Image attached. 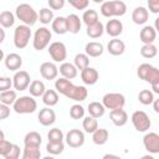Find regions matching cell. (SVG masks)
Listing matches in <instances>:
<instances>
[{
	"label": "cell",
	"mask_w": 159,
	"mask_h": 159,
	"mask_svg": "<svg viewBox=\"0 0 159 159\" xmlns=\"http://www.w3.org/2000/svg\"><path fill=\"white\" fill-rule=\"evenodd\" d=\"M102 159H122V158L118 155H114V154H104Z\"/></svg>",
	"instance_id": "52"
},
{
	"label": "cell",
	"mask_w": 159,
	"mask_h": 159,
	"mask_svg": "<svg viewBox=\"0 0 159 159\" xmlns=\"http://www.w3.org/2000/svg\"><path fill=\"white\" fill-rule=\"evenodd\" d=\"M137 75L140 80L149 82L150 84H154L159 82V68L149 65V63H142L137 68Z\"/></svg>",
	"instance_id": "4"
},
{
	"label": "cell",
	"mask_w": 159,
	"mask_h": 159,
	"mask_svg": "<svg viewBox=\"0 0 159 159\" xmlns=\"http://www.w3.org/2000/svg\"><path fill=\"white\" fill-rule=\"evenodd\" d=\"M75 66L77 70L83 71L84 68L89 67V57L86 53H77L75 56Z\"/></svg>",
	"instance_id": "38"
},
{
	"label": "cell",
	"mask_w": 159,
	"mask_h": 159,
	"mask_svg": "<svg viewBox=\"0 0 159 159\" xmlns=\"http://www.w3.org/2000/svg\"><path fill=\"white\" fill-rule=\"evenodd\" d=\"M65 5V0H48V6L52 10H60Z\"/></svg>",
	"instance_id": "49"
},
{
	"label": "cell",
	"mask_w": 159,
	"mask_h": 159,
	"mask_svg": "<svg viewBox=\"0 0 159 159\" xmlns=\"http://www.w3.org/2000/svg\"><path fill=\"white\" fill-rule=\"evenodd\" d=\"M51 37H52V34L47 27H39L34 34V40H32L34 48L37 51L46 48L51 41Z\"/></svg>",
	"instance_id": "7"
},
{
	"label": "cell",
	"mask_w": 159,
	"mask_h": 159,
	"mask_svg": "<svg viewBox=\"0 0 159 159\" xmlns=\"http://www.w3.org/2000/svg\"><path fill=\"white\" fill-rule=\"evenodd\" d=\"M152 89H153V92H154V93H158V94H159V82H157V83L152 84Z\"/></svg>",
	"instance_id": "54"
},
{
	"label": "cell",
	"mask_w": 159,
	"mask_h": 159,
	"mask_svg": "<svg viewBox=\"0 0 159 159\" xmlns=\"http://www.w3.org/2000/svg\"><path fill=\"white\" fill-rule=\"evenodd\" d=\"M132 123L134 125V128L138 132H147L152 123L149 119V116L144 112V111H135L132 114Z\"/></svg>",
	"instance_id": "9"
},
{
	"label": "cell",
	"mask_w": 159,
	"mask_h": 159,
	"mask_svg": "<svg viewBox=\"0 0 159 159\" xmlns=\"http://www.w3.org/2000/svg\"><path fill=\"white\" fill-rule=\"evenodd\" d=\"M0 24L5 29L11 27L15 24V16H14V14L11 11H2L0 14Z\"/></svg>",
	"instance_id": "37"
},
{
	"label": "cell",
	"mask_w": 159,
	"mask_h": 159,
	"mask_svg": "<svg viewBox=\"0 0 159 159\" xmlns=\"http://www.w3.org/2000/svg\"><path fill=\"white\" fill-rule=\"evenodd\" d=\"M39 20L40 22H42L43 25H47L50 22H52L55 19H53V12L52 10L47 9V7H42L39 12Z\"/></svg>",
	"instance_id": "40"
},
{
	"label": "cell",
	"mask_w": 159,
	"mask_h": 159,
	"mask_svg": "<svg viewBox=\"0 0 159 159\" xmlns=\"http://www.w3.org/2000/svg\"><path fill=\"white\" fill-rule=\"evenodd\" d=\"M30 39H31L30 26H26L24 24L16 26L14 31V45L16 48H25L29 45Z\"/></svg>",
	"instance_id": "6"
},
{
	"label": "cell",
	"mask_w": 159,
	"mask_h": 159,
	"mask_svg": "<svg viewBox=\"0 0 159 159\" xmlns=\"http://www.w3.org/2000/svg\"><path fill=\"white\" fill-rule=\"evenodd\" d=\"M37 108V102L34 99L32 96H22L16 99L14 103V111L19 114H27L34 113Z\"/></svg>",
	"instance_id": "5"
},
{
	"label": "cell",
	"mask_w": 159,
	"mask_h": 159,
	"mask_svg": "<svg viewBox=\"0 0 159 159\" xmlns=\"http://www.w3.org/2000/svg\"><path fill=\"white\" fill-rule=\"evenodd\" d=\"M11 148H12V143L7 142L6 139H0V154L2 157H5L10 152Z\"/></svg>",
	"instance_id": "47"
},
{
	"label": "cell",
	"mask_w": 159,
	"mask_h": 159,
	"mask_svg": "<svg viewBox=\"0 0 159 159\" xmlns=\"http://www.w3.org/2000/svg\"><path fill=\"white\" fill-rule=\"evenodd\" d=\"M4 63H5L7 70L17 72V70L22 66V57L20 55L12 52V53H9L4 57Z\"/></svg>",
	"instance_id": "17"
},
{
	"label": "cell",
	"mask_w": 159,
	"mask_h": 159,
	"mask_svg": "<svg viewBox=\"0 0 159 159\" xmlns=\"http://www.w3.org/2000/svg\"><path fill=\"white\" fill-rule=\"evenodd\" d=\"M48 53L55 62H63L67 57V50L63 42L55 41L48 46Z\"/></svg>",
	"instance_id": "10"
},
{
	"label": "cell",
	"mask_w": 159,
	"mask_h": 159,
	"mask_svg": "<svg viewBox=\"0 0 159 159\" xmlns=\"http://www.w3.org/2000/svg\"><path fill=\"white\" fill-rule=\"evenodd\" d=\"M104 112H106V108L99 102H91L88 104V113H89L91 117H93L96 119L99 118V117H102L104 114Z\"/></svg>",
	"instance_id": "30"
},
{
	"label": "cell",
	"mask_w": 159,
	"mask_h": 159,
	"mask_svg": "<svg viewBox=\"0 0 159 159\" xmlns=\"http://www.w3.org/2000/svg\"><path fill=\"white\" fill-rule=\"evenodd\" d=\"M102 104L106 109H123L125 104V97L122 93H106L102 98Z\"/></svg>",
	"instance_id": "8"
},
{
	"label": "cell",
	"mask_w": 159,
	"mask_h": 159,
	"mask_svg": "<svg viewBox=\"0 0 159 159\" xmlns=\"http://www.w3.org/2000/svg\"><path fill=\"white\" fill-rule=\"evenodd\" d=\"M11 86H14V84H12V81L9 77H1L0 78V92L9 91Z\"/></svg>",
	"instance_id": "48"
},
{
	"label": "cell",
	"mask_w": 159,
	"mask_h": 159,
	"mask_svg": "<svg viewBox=\"0 0 159 159\" xmlns=\"http://www.w3.org/2000/svg\"><path fill=\"white\" fill-rule=\"evenodd\" d=\"M157 53H158V48L153 43H150V45H143L142 48H140V55L144 58H153V57L157 56Z\"/></svg>",
	"instance_id": "41"
},
{
	"label": "cell",
	"mask_w": 159,
	"mask_h": 159,
	"mask_svg": "<svg viewBox=\"0 0 159 159\" xmlns=\"http://www.w3.org/2000/svg\"><path fill=\"white\" fill-rule=\"evenodd\" d=\"M104 30L109 36H112L113 39H117V36H119L123 31V24L118 19H111L106 24Z\"/></svg>",
	"instance_id": "16"
},
{
	"label": "cell",
	"mask_w": 159,
	"mask_h": 159,
	"mask_svg": "<svg viewBox=\"0 0 159 159\" xmlns=\"http://www.w3.org/2000/svg\"><path fill=\"white\" fill-rule=\"evenodd\" d=\"M16 91H12V89H9V91H5V92H1L0 93V102L1 104H5V106H14V103L16 102Z\"/></svg>",
	"instance_id": "33"
},
{
	"label": "cell",
	"mask_w": 159,
	"mask_h": 159,
	"mask_svg": "<svg viewBox=\"0 0 159 159\" xmlns=\"http://www.w3.org/2000/svg\"><path fill=\"white\" fill-rule=\"evenodd\" d=\"M42 102L47 107H53L58 103V94L55 89H47L42 96Z\"/></svg>",
	"instance_id": "32"
},
{
	"label": "cell",
	"mask_w": 159,
	"mask_h": 159,
	"mask_svg": "<svg viewBox=\"0 0 159 159\" xmlns=\"http://www.w3.org/2000/svg\"><path fill=\"white\" fill-rule=\"evenodd\" d=\"M37 119L40 122V124L47 127V125H51L55 123L56 120V113L53 109H51L50 107H46V108H42L39 114H37Z\"/></svg>",
	"instance_id": "14"
},
{
	"label": "cell",
	"mask_w": 159,
	"mask_h": 159,
	"mask_svg": "<svg viewBox=\"0 0 159 159\" xmlns=\"http://www.w3.org/2000/svg\"><path fill=\"white\" fill-rule=\"evenodd\" d=\"M82 127H83L84 132H87V133H92V134H93V133L98 129V122H97L96 118L88 116V117H86V118L83 119V122H82Z\"/></svg>",
	"instance_id": "35"
},
{
	"label": "cell",
	"mask_w": 159,
	"mask_h": 159,
	"mask_svg": "<svg viewBox=\"0 0 159 159\" xmlns=\"http://www.w3.org/2000/svg\"><path fill=\"white\" fill-rule=\"evenodd\" d=\"M98 77H99L98 71L93 67H87L83 71H81V78L84 84H89V86L94 84L98 81Z\"/></svg>",
	"instance_id": "19"
},
{
	"label": "cell",
	"mask_w": 159,
	"mask_h": 159,
	"mask_svg": "<svg viewBox=\"0 0 159 159\" xmlns=\"http://www.w3.org/2000/svg\"><path fill=\"white\" fill-rule=\"evenodd\" d=\"M154 29H155V31H158V32H159V17H157V19H155V22H154Z\"/></svg>",
	"instance_id": "55"
},
{
	"label": "cell",
	"mask_w": 159,
	"mask_h": 159,
	"mask_svg": "<svg viewBox=\"0 0 159 159\" xmlns=\"http://www.w3.org/2000/svg\"><path fill=\"white\" fill-rule=\"evenodd\" d=\"M148 17H149V12L145 7L143 6H138L133 10L132 12V20L134 24L137 25H143L148 21Z\"/></svg>",
	"instance_id": "21"
},
{
	"label": "cell",
	"mask_w": 159,
	"mask_h": 159,
	"mask_svg": "<svg viewBox=\"0 0 159 159\" xmlns=\"http://www.w3.org/2000/svg\"><path fill=\"white\" fill-rule=\"evenodd\" d=\"M40 73L45 80H55L58 75V68L53 62H43L40 66Z\"/></svg>",
	"instance_id": "15"
},
{
	"label": "cell",
	"mask_w": 159,
	"mask_h": 159,
	"mask_svg": "<svg viewBox=\"0 0 159 159\" xmlns=\"http://www.w3.org/2000/svg\"><path fill=\"white\" fill-rule=\"evenodd\" d=\"M86 32L91 39H98V37H101L103 35L104 26H103V24L101 21H98V22H96V24H93L91 26H87V31Z\"/></svg>",
	"instance_id": "29"
},
{
	"label": "cell",
	"mask_w": 159,
	"mask_h": 159,
	"mask_svg": "<svg viewBox=\"0 0 159 159\" xmlns=\"http://www.w3.org/2000/svg\"><path fill=\"white\" fill-rule=\"evenodd\" d=\"M143 145L149 153L158 154L159 153V134L154 132L147 133L143 137Z\"/></svg>",
	"instance_id": "12"
},
{
	"label": "cell",
	"mask_w": 159,
	"mask_h": 159,
	"mask_svg": "<svg viewBox=\"0 0 159 159\" xmlns=\"http://www.w3.org/2000/svg\"><path fill=\"white\" fill-rule=\"evenodd\" d=\"M10 116V107L5 104H0V118L6 119Z\"/></svg>",
	"instance_id": "51"
},
{
	"label": "cell",
	"mask_w": 159,
	"mask_h": 159,
	"mask_svg": "<svg viewBox=\"0 0 159 159\" xmlns=\"http://www.w3.org/2000/svg\"><path fill=\"white\" fill-rule=\"evenodd\" d=\"M41 152L40 147H25L22 150L21 159H40Z\"/></svg>",
	"instance_id": "34"
},
{
	"label": "cell",
	"mask_w": 159,
	"mask_h": 159,
	"mask_svg": "<svg viewBox=\"0 0 159 159\" xmlns=\"http://www.w3.org/2000/svg\"><path fill=\"white\" fill-rule=\"evenodd\" d=\"M127 11V5L120 0L114 1H104L101 5V14L104 17H113V16H123Z\"/></svg>",
	"instance_id": "3"
},
{
	"label": "cell",
	"mask_w": 159,
	"mask_h": 159,
	"mask_svg": "<svg viewBox=\"0 0 159 159\" xmlns=\"http://www.w3.org/2000/svg\"><path fill=\"white\" fill-rule=\"evenodd\" d=\"M0 31H1V40H0V41L2 42V41H4V39H5V34H4V30H0Z\"/></svg>",
	"instance_id": "57"
},
{
	"label": "cell",
	"mask_w": 159,
	"mask_h": 159,
	"mask_svg": "<svg viewBox=\"0 0 159 159\" xmlns=\"http://www.w3.org/2000/svg\"><path fill=\"white\" fill-rule=\"evenodd\" d=\"M138 99H139V102H140L142 104L149 106V104H153V102H154V94H153V92L149 91V89H143V91L139 92Z\"/></svg>",
	"instance_id": "39"
},
{
	"label": "cell",
	"mask_w": 159,
	"mask_h": 159,
	"mask_svg": "<svg viewBox=\"0 0 159 159\" xmlns=\"http://www.w3.org/2000/svg\"><path fill=\"white\" fill-rule=\"evenodd\" d=\"M140 159H154V157H152V155H149V154H148V155H143Z\"/></svg>",
	"instance_id": "56"
},
{
	"label": "cell",
	"mask_w": 159,
	"mask_h": 159,
	"mask_svg": "<svg viewBox=\"0 0 159 159\" xmlns=\"http://www.w3.org/2000/svg\"><path fill=\"white\" fill-rule=\"evenodd\" d=\"M58 71L62 75V77L66 78V80H72V78H75L77 76V67L75 65L70 63V62H63L60 66Z\"/></svg>",
	"instance_id": "25"
},
{
	"label": "cell",
	"mask_w": 159,
	"mask_h": 159,
	"mask_svg": "<svg viewBox=\"0 0 159 159\" xmlns=\"http://www.w3.org/2000/svg\"><path fill=\"white\" fill-rule=\"evenodd\" d=\"M52 30L57 35H65L68 32V26H67V20L63 16H57L52 21Z\"/></svg>",
	"instance_id": "23"
},
{
	"label": "cell",
	"mask_w": 159,
	"mask_h": 159,
	"mask_svg": "<svg viewBox=\"0 0 159 159\" xmlns=\"http://www.w3.org/2000/svg\"><path fill=\"white\" fill-rule=\"evenodd\" d=\"M66 143L71 148H80L84 143V133L80 129H70L66 134Z\"/></svg>",
	"instance_id": "13"
},
{
	"label": "cell",
	"mask_w": 159,
	"mask_h": 159,
	"mask_svg": "<svg viewBox=\"0 0 159 159\" xmlns=\"http://www.w3.org/2000/svg\"><path fill=\"white\" fill-rule=\"evenodd\" d=\"M70 5H72L76 10H84L89 5V1L88 0H70Z\"/></svg>",
	"instance_id": "46"
},
{
	"label": "cell",
	"mask_w": 159,
	"mask_h": 159,
	"mask_svg": "<svg viewBox=\"0 0 159 159\" xmlns=\"http://www.w3.org/2000/svg\"><path fill=\"white\" fill-rule=\"evenodd\" d=\"M16 17L24 22L26 26H32L39 20V14L34 10V7L29 4H20L16 6Z\"/></svg>",
	"instance_id": "2"
},
{
	"label": "cell",
	"mask_w": 159,
	"mask_h": 159,
	"mask_svg": "<svg viewBox=\"0 0 159 159\" xmlns=\"http://www.w3.org/2000/svg\"><path fill=\"white\" fill-rule=\"evenodd\" d=\"M55 88L57 89V92H60L65 97H67V98H70L72 101H77V102L84 101L87 98V96H88V92H87L86 87L75 86L70 80H66L63 77L56 80Z\"/></svg>",
	"instance_id": "1"
},
{
	"label": "cell",
	"mask_w": 159,
	"mask_h": 159,
	"mask_svg": "<svg viewBox=\"0 0 159 159\" xmlns=\"http://www.w3.org/2000/svg\"><path fill=\"white\" fill-rule=\"evenodd\" d=\"M153 109L155 111V113H159V98L158 99H154V102H153Z\"/></svg>",
	"instance_id": "53"
},
{
	"label": "cell",
	"mask_w": 159,
	"mask_h": 159,
	"mask_svg": "<svg viewBox=\"0 0 159 159\" xmlns=\"http://www.w3.org/2000/svg\"><path fill=\"white\" fill-rule=\"evenodd\" d=\"M47 138H48V142H51V143H61V142H63V133L58 128H52V129H50Z\"/></svg>",
	"instance_id": "42"
},
{
	"label": "cell",
	"mask_w": 159,
	"mask_h": 159,
	"mask_svg": "<svg viewBox=\"0 0 159 159\" xmlns=\"http://www.w3.org/2000/svg\"><path fill=\"white\" fill-rule=\"evenodd\" d=\"M2 158L4 159H19L20 158V147L16 144H12V148L10 149V152Z\"/></svg>",
	"instance_id": "45"
},
{
	"label": "cell",
	"mask_w": 159,
	"mask_h": 159,
	"mask_svg": "<svg viewBox=\"0 0 159 159\" xmlns=\"http://www.w3.org/2000/svg\"><path fill=\"white\" fill-rule=\"evenodd\" d=\"M107 50L111 55L119 56L125 51V43L119 39H112L107 45Z\"/></svg>",
	"instance_id": "22"
},
{
	"label": "cell",
	"mask_w": 159,
	"mask_h": 159,
	"mask_svg": "<svg viewBox=\"0 0 159 159\" xmlns=\"http://www.w3.org/2000/svg\"><path fill=\"white\" fill-rule=\"evenodd\" d=\"M84 116V108L80 104H73L70 108V117L72 119H81Z\"/></svg>",
	"instance_id": "44"
},
{
	"label": "cell",
	"mask_w": 159,
	"mask_h": 159,
	"mask_svg": "<svg viewBox=\"0 0 159 159\" xmlns=\"http://www.w3.org/2000/svg\"><path fill=\"white\" fill-rule=\"evenodd\" d=\"M30 75L26 71H17L12 77V84L16 91H25L30 87Z\"/></svg>",
	"instance_id": "11"
},
{
	"label": "cell",
	"mask_w": 159,
	"mask_h": 159,
	"mask_svg": "<svg viewBox=\"0 0 159 159\" xmlns=\"http://www.w3.org/2000/svg\"><path fill=\"white\" fill-rule=\"evenodd\" d=\"M67 20V26H68V32L71 34H78L81 30V19L76 15V14H70L66 16Z\"/></svg>",
	"instance_id": "26"
},
{
	"label": "cell",
	"mask_w": 159,
	"mask_h": 159,
	"mask_svg": "<svg viewBox=\"0 0 159 159\" xmlns=\"http://www.w3.org/2000/svg\"><path fill=\"white\" fill-rule=\"evenodd\" d=\"M139 39H140V41H142L144 45H150V43H153L154 40L157 39V31H155V29H154L153 26H149V25L144 26V27L140 30V32H139Z\"/></svg>",
	"instance_id": "18"
},
{
	"label": "cell",
	"mask_w": 159,
	"mask_h": 159,
	"mask_svg": "<svg viewBox=\"0 0 159 159\" xmlns=\"http://www.w3.org/2000/svg\"><path fill=\"white\" fill-rule=\"evenodd\" d=\"M82 21H83L87 26H91V25L98 22V12H97L96 10H92V9L86 10V11L83 12V15H82Z\"/></svg>",
	"instance_id": "36"
},
{
	"label": "cell",
	"mask_w": 159,
	"mask_h": 159,
	"mask_svg": "<svg viewBox=\"0 0 159 159\" xmlns=\"http://www.w3.org/2000/svg\"><path fill=\"white\" fill-rule=\"evenodd\" d=\"M109 117H111V120L113 122V124L117 125V127H123L128 122V114H127V112L124 109L111 111Z\"/></svg>",
	"instance_id": "20"
},
{
	"label": "cell",
	"mask_w": 159,
	"mask_h": 159,
	"mask_svg": "<svg viewBox=\"0 0 159 159\" xmlns=\"http://www.w3.org/2000/svg\"><path fill=\"white\" fill-rule=\"evenodd\" d=\"M108 138H109V133H108V130L104 129V128H98V129L92 134V140H93V143L97 144V145H103V144H106L107 140H108Z\"/></svg>",
	"instance_id": "28"
},
{
	"label": "cell",
	"mask_w": 159,
	"mask_h": 159,
	"mask_svg": "<svg viewBox=\"0 0 159 159\" xmlns=\"http://www.w3.org/2000/svg\"><path fill=\"white\" fill-rule=\"evenodd\" d=\"M84 51H86V55L88 57H98L103 53L104 48H103V45L99 43V42H96V41H92V42H88L84 47Z\"/></svg>",
	"instance_id": "24"
},
{
	"label": "cell",
	"mask_w": 159,
	"mask_h": 159,
	"mask_svg": "<svg viewBox=\"0 0 159 159\" xmlns=\"http://www.w3.org/2000/svg\"><path fill=\"white\" fill-rule=\"evenodd\" d=\"M63 149H65L63 142H61V143H51V142H48L47 145H46V150H47V153H50L51 155L61 154V153L63 152Z\"/></svg>",
	"instance_id": "43"
},
{
	"label": "cell",
	"mask_w": 159,
	"mask_h": 159,
	"mask_svg": "<svg viewBox=\"0 0 159 159\" xmlns=\"http://www.w3.org/2000/svg\"><path fill=\"white\" fill-rule=\"evenodd\" d=\"M148 9L153 14H159V0H148Z\"/></svg>",
	"instance_id": "50"
},
{
	"label": "cell",
	"mask_w": 159,
	"mask_h": 159,
	"mask_svg": "<svg viewBox=\"0 0 159 159\" xmlns=\"http://www.w3.org/2000/svg\"><path fill=\"white\" fill-rule=\"evenodd\" d=\"M42 159H55V158H53V157H51V155H50V157L47 155V157H45V158H42Z\"/></svg>",
	"instance_id": "58"
},
{
	"label": "cell",
	"mask_w": 159,
	"mask_h": 159,
	"mask_svg": "<svg viewBox=\"0 0 159 159\" xmlns=\"http://www.w3.org/2000/svg\"><path fill=\"white\" fill-rule=\"evenodd\" d=\"M29 91H30V94L32 97H42L47 89L45 88V83L42 81L35 80V81L31 82V84L29 87Z\"/></svg>",
	"instance_id": "27"
},
{
	"label": "cell",
	"mask_w": 159,
	"mask_h": 159,
	"mask_svg": "<svg viewBox=\"0 0 159 159\" xmlns=\"http://www.w3.org/2000/svg\"><path fill=\"white\" fill-rule=\"evenodd\" d=\"M25 147H40L41 144V135L37 132H29L24 138Z\"/></svg>",
	"instance_id": "31"
}]
</instances>
